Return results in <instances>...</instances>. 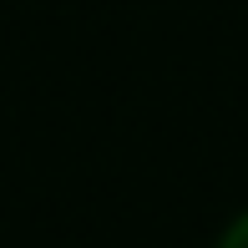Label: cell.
I'll list each match as a JSON object with an SVG mask.
<instances>
[{
  "mask_svg": "<svg viewBox=\"0 0 248 248\" xmlns=\"http://www.w3.org/2000/svg\"><path fill=\"white\" fill-rule=\"evenodd\" d=\"M213 248H248V208H238L228 223H223V233L213 238Z\"/></svg>",
  "mask_w": 248,
  "mask_h": 248,
  "instance_id": "6da1fadb",
  "label": "cell"
}]
</instances>
